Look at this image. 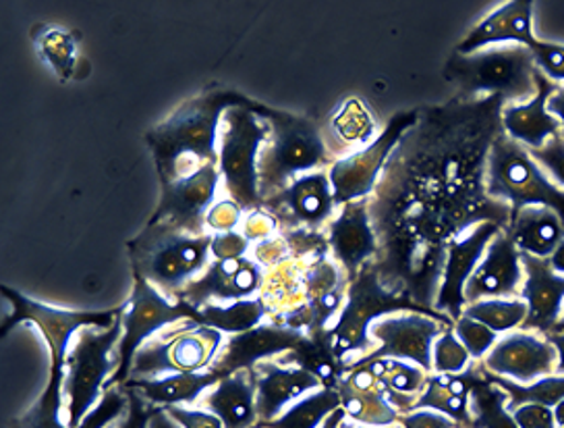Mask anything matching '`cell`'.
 I'll return each instance as SVG.
<instances>
[{
    "mask_svg": "<svg viewBox=\"0 0 564 428\" xmlns=\"http://www.w3.org/2000/svg\"><path fill=\"white\" fill-rule=\"evenodd\" d=\"M262 105L247 103L225 113L218 133V171L225 192L246 213L262 206L258 159L268 136Z\"/></svg>",
    "mask_w": 564,
    "mask_h": 428,
    "instance_id": "cell-7",
    "label": "cell"
},
{
    "mask_svg": "<svg viewBox=\"0 0 564 428\" xmlns=\"http://www.w3.org/2000/svg\"><path fill=\"white\" fill-rule=\"evenodd\" d=\"M547 340H550V343H552L554 350H556V375L564 376V333L554 331V333L547 335Z\"/></svg>",
    "mask_w": 564,
    "mask_h": 428,
    "instance_id": "cell-57",
    "label": "cell"
},
{
    "mask_svg": "<svg viewBox=\"0 0 564 428\" xmlns=\"http://www.w3.org/2000/svg\"><path fill=\"white\" fill-rule=\"evenodd\" d=\"M521 263L525 272L521 300L528 303V319L521 329L550 335L563 321L564 275L554 272L544 258L521 254Z\"/></svg>",
    "mask_w": 564,
    "mask_h": 428,
    "instance_id": "cell-24",
    "label": "cell"
},
{
    "mask_svg": "<svg viewBox=\"0 0 564 428\" xmlns=\"http://www.w3.org/2000/svg\"><path fill=\"white\" fill-rule=\"evenodd\" d=\"M289 256H291V248L279 233L262 244H256L253 248V260L262 268L276 267L284 260H289Z\"/></svg>",
    "mask_w": 564,
    "mask_h": 428,
    "instance_id": "cell-52",
    "label": "cell"
},
{
    "mask_svg": "<svg viewBox=\"0 0 564 428\" xmlns=\"http://www.w3.org/2000/svg\"><path fill=\"white\" fill-rule=\"evenodd\" d=\"M256 381V404H258V418L260 425L272 422L282 411L291 408L307 393L322 389V383L316 376L297 366H286L276 362H262L253 371Z\"/></svg>",
    "mask_w": 564,
    "mask_h": 428,
    "instance_id": "cell-26",
    "label": "cell"
},
{
    "mask_svg": "<svg viewBox=\"0 0 564 428\" xmlns=\"http://www.w3.org/2000/svg\"><path fill=\"white\" fill-rule=\"evenodd\" d=\"M326 146L330 154H343L340 159L349 157L352 152L370 146L378 138L376 119L359 98H347L340 107L336 108L328 121Z\"/></svg>",
    "mask_w": 564,
    "mask_h": 428,
    "instance_id": "cell-32",
    "label": "cell"
},
{
    "mask_svg": "<svg viewBox=\"0 0 564 428\" xmlns=\"http://www.w3.org/2000/svg\"><path fill=\"white\" fill-rule=\"evenodd\" d=\"M550 260V267L554 272H558V275H564V242L556 248V252L547 258Z\"/></svg>",
    "mask_w": 564,
    "mask_h": 428,
    "instance_id": "cell-58",
    "label": "cell"
},
{
    "mask_svg": "<svg viewBox=\"0 0 564 428\" xmlns=\"http://www.w3.org/2000/svg\"><path fill=\"white\" fill-rule=\"evenodd\" d=\"M558 89V84L550 82L546 75L538 72V92L523 105H507L502 108V131L528 150H540L550 140L561 136V121L547 110L550 96Z\"/></svg>",
    "mask_w": 564,
    "mask_h": 428,
    "instance_id": "cell-27",
    "label": "cell"
},
{
    "mask_svg": "<svg viewBox=\"0 0 564 428\" xmlns=\"http://www.w3.org/2000/svg\"><path fill=\"white\" fill-rule=\"evenodd\" d=\"M538 69L546 75L550 82L564 86V46L554 42H544L533 49Z\"/></svg>",
    "mask_w": 564,
    "mask_h": 428,
    "instance_id": "cell-46",
    "label": "cell"
},
{
    "mask_svg": "<svg viewBox=\"0 0 564 428\" xmlns=\"http://www.w3.org/2000/svg\"><path fill=\"white\" fill-rule=\"evenodd\" d=\"M338 408H340V397L336 389L322 387L316 392L307 393L291 408L282 411L279 418H274L272 422H265L264 427L260 428H322L326 418Z\"/></svg>",
    "mask_w": 564,
    "mask_h": 428,
    "instance_id": "cell-38",
    "label": "cell"
},
{
    "mask_svg": "<svg viewBox=\"0 0 564 428\" xmlns=\"http://www.w3.org/2000/svg\"><path fill=\"white\" fill-rule=\"evenodd\" d=\"M397 312H423L436 319L453 321L441 312L423 310L411 298L388 289L380 281L378 268L370 263L349 283L345 306L335 324L330 327L333 347L347 371L364 362L376 350V343L371 340L373 322Z\"/></svg>",
    "mask_w": 564,
    "mask_h": 428,
    "instance_id": "cell-6",
    "label": "cell"
},
{
    "mask_svg": "<svg viewBox=\"0 0 564 428\" xmlns=\"http://www.w3.org/2000/svg\"><path fill=\"white\" fill-rule=\"evenodd\" d=\"M507 233L521 254L547 260L564 242V221L547 206H525L511 213Z\"/></svg>",
    "mask_w": 564,
    "mask_h": 428,
    "instance_id": "cell-28",
    "label": "cell"
},
{
    "mask_svg": "<svg viewBox=\"0 0 564 428\" xmlns=\"http://www.w3.org/2000/svg\"><path fill=\"white\" fill-rule=\"evenodd\" d=\"M498 232H502V227H498L496 223H479L448 244L446 263L442 268L441 287L434 302L436 312L453 319V322L463 317L465 286Z\"/></svg>",
    "mask_w": 564,
    "mask_h": 428,
    "instance_id": "cell-18",
    "label": "cell"
},
{
    "mask_svg": "<svg viewBox=\"0 0 564 428\" xmlns=\"http://www.w3.org/2000/svg\"><path fill=\"white\" fill-rule=\"evenodd\" d=\"M417 119L420 108L397 113L394 117H390L387 127L378 133V138L370 146L352 152L345 159H338L328 167V178L338 208L355 200L371 197L380 183L388 159L405 138L406 131L417 124Z\"/></svg>",
    "mask_w": 564,
    "mask_h": 428,
    "instance_id": "cell-12",
    "label": "cell"
},
{
    "mask_svg": "<svg viewBox=\"0 0 564 428\" xmlns=\"http://www.w3.org/2000/svg\"><path fill=\"white\" fill-rule=\"evenodd\" d=\"M243 208L230 200H218L206 214V229L212 233L235 232L243 221Z\"/></svg>",
    "mask_w": 564,
    "mask_h": 428,
    "instance_id": "cell-45",
    "label": "cell"
},
{
    "mask_svg": "<svg viewBox=\"0 0 564 428\" xmlns=\"http://www.w3.org/2000/svg\"><path fill=\"white\" fill-rule=\"evenodd\" d=\"M531 157L540 162V167L546 171L547 175L556 185L564 190V138L556 136L554 140L540 148V150H529Z\"/></svg>",
    "mask_w": 564,
    "mask_h": 428,
    "instance_id": "cell-48",
    "label": "cell"
},
{
    "mask_svg": "<svg viewBox=\"0 0 564 428\" xmlns=\"http://www.w3.org/2000/svg\"><path fill=\"white\" fill-rule=\"evenodd\" d=\"M195 317L197 308L192 303L171 300L145 279L133 277V291L123 303V338L117 345V371L108 378L106 389L121 387L129 381L138 352L160 329L176 322H195Z\"/></svg>",
    "mask_w": 564,
    "mask_h": 428,
    "instance_id": "cell-10",
    "label": "cell"
},
{
    "mask_svg": "<svg viewBox=\"0 0 564 428\" xmlns=\"http://www.w3.org/2000/svg\"><path fill=\"white\" fill-rule=\"evenodd\" d=\"M220 376L212 371L204 373H181L159 378H129L124 387L135 389L154 408L169 406H192L202 395L216 387Z\"/></svg>",
    "mask_w": 564,
    "mask_h": 428,
    "instance_id": "cell-31",
    "label": "cell"
},
{
    "mask_svg": "<svg viewBox=\"0 0 564 428\" xmlns=\"http://www.w3.org/2000/svg\"><path fill=\"white\" fill-rule=\"evenodd\" d=\"M547 110L561 121V127H563V131H561V136L564 138V86H558V89L550 96V100H547Z\"/></svg>",
    "mask_w": 564,
    "mask_h": 428,
    "instance_id": "cell-55",
    "label": "cell"
},
{
    "mask_svg": "<svg viewBox=\"0 0 564 428\" xmlns=\"http://www.w3.org/2000/svg\"><path fill=\"white\" fill-rule=\"evenodd\" d=\"M481 366L490 375L509 378L517 385H531L544 376L556 375V350L547 335L517 329L498 338Z\"/></svg>",
    "mask_w": 564,
    "mask_h": 428,
    "instance_id": "cell-17",
    "label": "cell"
},
{
    "mask_svg": "<svg viewBox=\"0 0 564 428\" xmlns=\"http://www.w3.org/2000/svg\"><path fill=\"white\" fill-rule=\"evenodd\" d=\"M127 404H129V399H127L123 387L106 389L100 404L89 411L88 416L84 418V422L77 428H108L123 416Z\"/></svg>",
    "mask_w": 564,
    "mask_h": 428,
    "instance_id": "cell-44",
    "label": "cell"
},
{
    "mask_svg": "<svg viewBox=\"0 0 564 428\" xmlns=\"http://www.w3.org/2000/svg\"><path fill=\"white\" fill-rule=\"evenodd\" d=\"M490 381L496 383L502 392L509 395L507 399V410L511 411L523 404H542L547 408H556L564 399V376L552 375L544 376L531 385H517L509 378L494 376L488 373Z\"/></svg>",
    "mask_w": 564,
    "mask_h": 428,
    "instance_id": "cell-41",
    "label": "cell"
},
{
    "mask_svg": "<svg viewBox=\"0 0 564 428\" xmlns=\"http://www.w3.org/2000/svg\"><path fill=\"white\" fill-rule=\"evenodd\" d=\"M123 338V314L108 329L88 327L75 335L65 360L63 392L67 399V425L77 428L94 410L106 392L108 378L117 371L110 354Z\"/></svg>",
    "mask_w": 564,
    "mask_h": 428,
    "instance_id": "cell-9",
    "label": "cell"
},
{
    "mask_svg": "<svg viewBox=\"0 0 564 428\" xmlns=\"http://www.w3.org/2000/svg\"><path fill=\"white\" fill-rule=\"evenodd\" d=\"M463 314L486 324L498 335H507L523 327V322L528 319V303L521 298H490V300L467 303Z\"/></svg>",
    "mask_w": 564,
    "mask_h": 428,
    "instance_id": "cell-40",
    "label": "cell"
},
{
    "mask_svg": "<svg viewBox=\"0 0 564 428\" xmlns=\"http://www.w3.org/2000/svg\"><path fill=\"white\" fill-rule=\"evenodd\" d=\"M166 411L175 418L181 428H225L220 418L208 410H195L187 406H169Z\"/></svg>",
    "mask_w": 564,
    "mask_h": 428,
    "instance_id": "cell-54",
    "label": "cell"
},
{
    "mask_svg": "<svg viewBox=\"0 0 564 428\" xmlns=\"http://www.w3.org/2000/svg\"><path fill=\"white\" fill-rule=\"evenodd\" d=\"M121 387L127 393L129 404H127V410H124L123 416L119 418L117 428H148L154 406H150L135 389H129L124 385H121Z\"/></svg>",
    "mask_w": 564,
    "mask_h": 428,
    "instance_id": "cell-51",
    "label": "cell"
},
{
    "mask_svg": "<svg viewBox=\"0 0 564 428\" xmlns=\"http://www.w3.org/2000/svg\"><path fill=\"white\" fill-rule=\"evenodd\" d=\"M538 72L533 51L507 44L474 54H453L446 63L444 77L448 84L457 86L460 98L476 100L500 96L507 105H523L538 92Z\"/></svg>",
    "mask_w": 564,
    "mask_h": 428,
    "instance_id": "cell-5",
    "label": "cell"
},
{
    "mask_svg": "<svg viewBox=\"0 0 564 428\" xmlns=\"http://www.w3.org/2000/svg\"><path fill=\"white\" fill-rule=\"evenodd\" d=\"M554 416H556V425H558V428H564V399L554 408Z\"/></svg>",
    "mask_w": 564,
    "mask_h": 428,
    "instance_id": "cell-60",
    "label": "cell"
},
{
    "mask_svg": "<svg viewBox=\"0 0 564 428\" xmlns=\"http://www.w3.org/2000/svg\"><path fill=\"white\" fill-rule=\"evenodd\" d=\"M220 181L218 164H206L189 175L160 183L159 206L150 223H166L192 235L208 233L206 214L216 204Z\"/></svg>",
    "mask_w": 564,
    "mask_h": 428,
    "instance_id": "cell-16",
    "label": "cell"
},
{
    "mask_svg": "<svg viewBox=\"0 0 564 428\" xmlns=\"http://www.w3.org/2000/svg\"><path fill=\"white\" fill-rule=\"evenodd\" d=\"M340 408L347 420L370 428H392L401 411L388 399L387 387L370 362H361L336 383Z\"/></svg>",
    "mask_w": 564,
    "mask_h": 428,
    "instance_id": "cell-23",
    "label": "cell"
},
{
    "mask_svg": "<svg viewBox=\"0 0 564 428\" xmlns=\"http://www.w3.org/2000/svg\"><path fill=\"white\" fill-rule=\"evenodd\" d=\"M65 371H54L51 368L48 383L40 397L35 399L34 406L11 420V428H69L67 422H63V406H65Z\"/></svg>",
    "mask_w": 564,
    "mask_h": 428,
    "instance_id": "cell-39",
    "label": "cell"
},
{
    "mask_svg": "<svg viewBox=\"0 0 564 428\" xmlns=\"http://www.w3.org/2000/svg\"><path fill=\"white\" fill-rule=\"evenodd\" d=\"M330 258L352 281L378 256V235L370 214V197L355 200L338 208L326 227Z\"/></svg>",
    "mask_w": 564,
    "mask_h": 428,
    "instance_id": "cell-19",
    "label": "cell"
},
{
    "mask_svg": "<svg viewBox=\"0 0 564 428\" xmlns=\"http://www.w3.org/2000/svg\"><path fill=\"white\" fill-rule=\"evenodd\" d=\"M223 343L225 335L220 331L187 321L185 329L171 333L169 338L148 341L133 360L129 378H159L210 371Z\"/></svg>",
    "mask_w": 564,
    "mask_h": 428,
    "instance_id": "cell-13",
    "label": "cell"
},
{
    "mask_svg": "<svg viewBox=\"0 0 564 428\" xmlns=\"http://www.w3.org/2000/svg\"><path fill=\"white\" fill-rule=\"evenodd\" d=\"M525 281L521 252L507 229L498 232L465 286V306L490 298H521Z\"/></svg>",
    "mask_w": 564,
    "mask_h": 428,
    "instance_id": "cell-22",
    "label": "cell"
},
{
    "mask_svg": "<svg viewBox=\"0 0 564 428\" xmlns=\"http://www.w3.org/2000/svg\"><path fill=\"white\" fill-rule=\"evenodd\" d=\"M212 233L192 235L166 223H150L127 242L133 277L145 279L166 298L176 296L210 265Z\"/></svg>",
    "mask_w": 564,
    "mask_h": 428,
    "instance_id": "cell-3",
    "label": "cell"
},
{
    "mask_svg": "<svg viewBox=\"0 0 564 428\" xmlns=\"http://www.w3.org/2000/svg\"><path fill=\"white\" fill-rule=\"evenodd\" d=\"M476 383V362L460 375L427 376L413 410H434L448 416L458 427H471V392Z\"/></svg>",
    "mask_w": 564,
    "mask_h": 428,
    "instance_id": "cell-30",
    "label": "cell"
},
{
    "mask_svg": "<svg viewBox=\"0 0 564 428\" xmlns=\"http://www.w3.org/2000/svg\"><path fill=\"white\" fill-rule=\"evenodd\" d=\"M0 291L4 300L11 303V312L0 327V340H4L21 322L34 324L40 335L46 341V347L51 354V368L54 371H65L70 341L82 329H88V327L108 329L123 314V306L105 310V312H77V310H63L48 303L35 302L13 287L2 286Z\"/></svg>",
    "mask_w": 564,
    "mask_h": 428,
    "instance_id": "cell-11",
    "label": "cell"
},
{
    "mask_svg": "<svg viewBox=\"0 0 564 428\" xmlns=\"http://www.w3.org/2000/svg\"><path fill=\"white\" fill-rule=\"evenodd\" d=\"M260 115L268 124V136L258 159L262 202L276 196L301 175L333 164L324 133L312 119L264 105Z\"/></svg>",
    "mask_w": 564,
    "mask_h": 428,
    "instance_id": "cell-4",
    "label": "cell"
},
{
    "mask_svg": "<svg viewBox=\"0 0 564 428\" xmlns=\"http://www.w3.org/2000/svg\"><path fill=\"white\" fill-rule=\"evenodd\" d=\"M338 428H370V427H364V425H357V422H352V420H347V418H345V420H343V422H340V427Z\"/></svg>",
    "mask_w": 564,
    "mask_h": 428,
    "instance_id": "cell-61",
    "label": "cell"
},
{
    "mask_svg": "<svg viewBox=\"0 0 564 428\" xmlns=\"http://www.w3.org/2000/svg\"><path fill=\"white\" fill-rule=\"evenodd\" d=\"M279 229H281L279 221L262 206L247 213L243 221H241V233L246 235L249 244H262L265 239L274 237Z\"/></svg>",
    "mask_w": 564,
    "mask_h": 428,
    "instance_id": "cell-47",
    "label": "cell"
},
{
    "mask_svg": "<svg viewBox=\"0 0 564 428\" xmlns=\"http://www.w3.org/2000/svg\"><path fill=\"white\" fill-rule=\"evenodd\" d=\"M505 107L500 96H486L420 108L417 124L388 159L382 178L448 208L460 233L479 223L507 229L511 208L486 194V164L502 133Z\"/></svg>",
    "mask_w": 564,
    "mask_h": 428,
    "instance_id": "cell-1",
    "label": "cell"
},
{
    "mask_svg": "<svg viewBox=\"0 0 564 428\" xmlns=\"http://www.w3.org/2000/svg\"><path fill=\"white\" fill-rule=\"evenodd\" d=\"M509 395L490 381L481 362H476V383L471 392V427L519 428L507 410Z\"/></svg>",
    "mask_w": 564,
    "mask_h": 428,
    "instance_id": "cell-37",
    "label": "cell"
},
{
    "mask_svg": "<svg viewBox=\"0 0 564 428\" xmlns=\"http://www.w3.org/2000/svg\"><path fill=\"white\" fill-rule=\"evenodd\" d=\"M281 364L307 371L310 375L316 376L322 387L328 389H335L336 383L347 375L345 364L338 360L333 347L330 329L305 331L303 340L286 356L281 357Z\"/></svg>",
    "mask_w": 564,
    "mask_h": 428,
    "instance_id": "cell-33",
    "label": "cell"
},
{
    "mask_svg": "<svg viewBox=\"0 0 564 428\" xmlns=\"http://www.w3.org/2000/svg\"><path fill=\"white\" fill-rule=\"evenodd\" d=\"M305 331L286 327L279 321L262 322L241 335H232L223 343L218 356L214 357L210 371L225 376L253 371L270 357L286 356L301 340Z\"/></svg>",
    "mask_w": 564,
    "mask_h": 428,
    "instance_id": "cell-20",
    "label": "cell"
},
{
    "mask_svg": "<svg viewBox=\"0 0 564 428\" xmlns=\"http://www.w3.org/2000/svg\"><path fill=\"white\" fill-rule=\"evenodd\" d=\"M251 103L230 89H210L145 133L160 183L189 175L206 164H218V133L225 113Z\"/></svg>",
    "mask_w": 564,
    "mask_h": 428,
    "instance_id": "cell-2",
    "label": "cell"
},
{
    "mask_svg": "<svg viewBox=\"0 0 564 428\" xmlns=\"http://www.w3.org/2000/svg\"><path fill=\"white\" fill-rule=\"evenodd\" d=\"M264 287V268L253 258L212 260L208 268L185 287L176 300L204 308L208 303H230L256 298Z\"/></svg>",
    "mask_w": 564,
    "mask_h": 428,
    "instance_id": "cell-21",
    "label": "cell"
},
{
    "mask_svg": "<svg viewBox=\"0 0 564 428\" xmlns=\"http://www.w3.org/2000/svg\"><path fill=\"white\" fill-rule=\"evenodd\" d=\"M251 244L241 232L212 233L210 256L214 260L246 258Z\"/></svg>",
    "mask_w": 564,
    "mask_h": 428,
    "instance_id": "cell-49",
    "label": "cell"
},
{
    "mask_svg": "<svg viewBox=\"0 0 564 428\" xmlns=\"http://www.w3.org/2000/svg\"><path fill=\"white\" fill-rule=\"evenodd\" d=\"M345 418H347V416H345V410H343V408H338V410L333 411V414L326 418V422L322 425V428H338Z\"/></svg>",
    "mask_w": 564,
    "mask_h": 428,
    "instance_id": "cell-59",
    "label": "cell"
},
{
    "mask_svg": "<svg viewBox=\"0 0 564 428\" xmlns=\"http://www.w3.org/2000/svg\"><path fill=\"white\" fill-rule=\"evenodd\" d=\"M453 329H455V335L465 345V350L469 352V356H471L474 362H481L484 357L488 356L490 350L496 345V341L500 338L498 333H494L492 329H488L486 324L474 321V319H469L465 314L455 321Z\"/></svg>",
    "mask_w": 564,
    "mask_h": 428,
    "instance_id": "cell-43",
    "label": "cell"
},
{
    "mask_svg": "<svg viewBox=\"0 0 564 428\" xmlns=\"http://www.w3.org/2000/svg\"><path fill=\"white\" fill-rule=\"evenodd\" d=\"M77 34L69 30L37 23L32 28V40L40 58L56 73L61 84H67L77 67Z\"/></svg>",
    "mask_w": 564,
    "mask_h": 428,
    "instance_id": "cell-36",
    "label": "cell"
},
{
    "mask_svg": "<svg viewBox=\"0 0 564 428\" xmlns=\"http://www.w3.org/2000/svg\"><path fill=\"white\" fill-rule=\"evenodd\" d=\"M202 406L218 416L225 428H258L260 418L253 373L241 371L220 378L218 385L208 392Z\"/></svg>",
    "mask_w": 564,
    "mask_h": 428,
    "instance_id": "cell-29",
    "label": "cell"
},
{
    "mask_svg": "<svg viewBox=\"0 0 564 428\" xmlns=\"http://www.w3.org/2000/svg\"><path fill=\"white\" fill-rule=\"evenodd\" d=\"M556 331H561V333H564V322H561V324H558V329H556Z\"/></svg>",
    "mask_w": 564,
    "mask_h": 428,
    "instance_id": "cell-62",
    "label": "cell"
},
{
    "mask_svg": "<svg viewBox=\"0 0 564 428\" xmlns=\"http://www.w3.org/2000/svg\"><path fill=\"white\" fill-rule=\"evenodd\" d=\"M486 194L514 211L547 206L564 221V190L556 185L525 146L505 131L494 140L486 164Z\"/></svg>",
    "mask_w": 564,
    "mask_h": 428,
    "instance_id": "cell-8",
    "label": "cell"
},
{
    "mask_svg": "<svg viewBox=\"0 0 564 428\" xmlns=\"http://www.w3.org/2000/svg\"><path fill=\"white\" fill-rule=\"evenodd\" d=\"M268 314H270V308L265 303L264 296H256V298L237 300V302L208 303L204 308H197L195 322L232 338L262 324Z\"/></svg>",
    "mask_w": 564,
    "mask_h": 428,
    "instance_id": "cell-34",
    "label": "cell"
},
{
    "mask_svg": "<svg viewBox=\"0 0 564 428\" xmlns=\"http://www.w3.org/2000/svg\"><path fill=\"white\" fill-rule=\"evenodd\" d=\"M507 44L528 46L529 51L540 44V38L535 36L533 30V2L511 0L500 4L458 42L455 53L474 54L490 46Z\"/></svg>",
    "mask_w": 564,
    "mask_h": 428,
    "instance_id": "cell-25",
    "label": "cell"
},
{
    "mask_svg": "<svg viewBox=\"0 0 564 428\" xmlns=\"http://www.w3.org/2000/svg\"><path fill=\"white\" fill-rule=\"evenodd\" d=\"M366 362H370L373 371L380 376V381L384 383L388 399L392 402V406L401 414L411 411L430 375L420 366H415L411 362H403V360L373 357Z\"/></svg>",
    "mask_w": 564,
    "mask_h": 428,
    "instance_id": "cell-35",
    "label": "cell"
},
{
    "mask_svg": "<svg viewBox=\"0 0 564 428\" xmlns=\"http://www.w3.org/2000/svg\"><path fill=\"white\" fill-rule=\"evenodd\" d=\"M262 208L279 221L282 233L322 232L338 213L328 169L291 181L276 196L264 200Z\"/></svg>",
    "mask_w": 564,
    "mask_h": 428,
    "instance_id": "cell-14",
    "label": "cell"
},
{
    "mask_svg": "<svg viewBox=\"0 0 564 428\" xmlns=\"http://www.w3.org/2000/svg\"><path fill=\"white\" fill-rule=\"evenodd\" d=\"M471 364H474V360L465 350V345L458 341L455 329L446 327L438 335V340L434 341L432 373L434 375H460Z\"/></svg>",
    "mask_w": 564,
    "mask_h": 428,
    "instance_id": "cell-42",
    "label": "cell"
},
{
    "mask_svg": "<svg viewBox=\"0 0 564 428\" xmlns=\"http://www.w3.org/2000/svg\"><path fill=\"white\" fill-rule=\"evenodd\" d=\"M148 428H181V425L166 411V408H154Z\"/></svg>",
    "mask_w": 564,
    "mask_h": 428,
    "instance_id": "cell-56",
    "label": "cell"
},
{
    "mask_svg": "<svg viewBox=\"0 0 564 428\" xmlns=\"http://www.w3.org/2000/svg\"><path fill=\"white\" fill-rule=\"evenodd\" d=\"M392 428H460L448 416L434 410H413L399 416Z\"/></svg>",
    "mask_w": 564,
    "mask_h": 428,
    "instance_id": "cell-53",
    "label": "cell"
},
{
    "mask_svg": "<svg viewBox=\"0 0 564 428\" xmlns=\"http://www.w3.org/2000/svg\"><path fill=\"white\" fill-rule=\"evenodd\" d=\"M561 322H564V310H563V321H561Z\"/></svg>",
    "mask_w": 564,
    "mask_h": 428,
    "instance_id": "cell-63",
    "label": "cell"
},
{
    "mask_svg": "<svg viewBox=\"0 0 564 428\" xmlns=\"http://www.w3.org/2000/svg\"><path fill=\"white\" fill-rule=\"evenodd\" d=\"M511 414L519 428H558L554 408L542 404H523L511 410Z\"/></svg>",
    "mask_w": 564,
    "mask_h": 428,
    "instance_id": "cell-50",
    "label": "cell"
},
{
    "mask_svg": "<svg viewBox=\"0 0 564 428\" xmlns=\"http://www.w3.org/2000/svg\"><path fill=\"white\" fill-rule=\"evenodd\" d=\"M453 324L455 322L436 319L423 312L388 314L384 319L373 322L371 327V340L376 343V350L366 360H373V357L403 360L420 366L427 375H432L434 341L438 340V335L446 327H453Z\"/></svg>",
    "mask_w": 564,
    "mask_h": 428,
    "instance_id": "cell-15",
    "label": "cell"
}]
</instances>
